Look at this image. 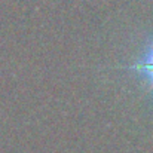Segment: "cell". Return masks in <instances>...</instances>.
I'll use <instances>...</instances> for the list:
<instances>
[{
  "label": "cell",
  "mask_w": 153,
  "mask_h": 153,
  "mask_svg": "<svg viewBox=\"0 0 153 153\" xmlns=\"http://www.w3.org/2000/svg\"><path fill=\"white\" fill-rule=\"evenodd\" d=\"M131 68H137V70H141V71H144V73L147 74L149 80L152 82V85H153V67H131Z\"/></svg>",
  "instance_id": "obj_2"
},
{
  "label": "cell",
  "mask_w": 153,
  "mask_h": 153,
  "mask_svg": "<svg viewBox=\"0 0 153 153\" xmlns=\"http://www.w3.org/2000/svg\"><path fill=\"white\" fill-rule=\"evenodd\" d=\"M134 67H153V51L146 56V59H144L143 64H137V65H134Z\"/></svg>",
  "instance_id": "obj_1"
}]
</instances>
